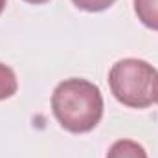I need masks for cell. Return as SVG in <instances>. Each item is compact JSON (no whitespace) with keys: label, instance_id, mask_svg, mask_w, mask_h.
I'll use <instances>...</instances> for the list:
<instances>
[{"label":"cell","instance_id":"cell-5","mask_svg":"<svg viewBox=\"0 0 158 158\" xmlns=\"http://www.w3.org/2000/svg\"><path fill=\"white\" fill-rule=\"evenodd\" d=\"M17 88H19V81L13 68L0 63V101L13 98L17 94Z\"/></svg>","mask_w":158,"mask_h":158},{"label":"cell","instance_id":"cell-9","mask_svg":"<svg viewBox=\"0 0 158 158\" xmlns=\"http://www.w3.org/2000/svg\"><path fill=\"white\" fill-rule=\"evenodd\" d=\"M156 103H158V98H156Z\"/></svg>","mask_w":158,"mask_h":158},{"label":"cell","instance_id":"cell-4","mask_svg":"<svg viewBox=\"0 0 158 158\" xmlns=\"http://www.w3.org/2000/svg\"><path fill=\"white\" fill-rule=\"evenodd\" d=\"M134 13L145 28L158 31V0H134Z\"/></svg>","mask_w":158,"mask_h":158},{"label":"cell","instance_id":"cell-1","mask_svg":"<svg viewBox=\"0 0 158 158\" xmlns=\"http://www.w3.org/2000/svg\"><path fill=\"white\" fill-rule=\"evenodd\" d=\"M52 112L64 131L74 134L90 132L103 118L101 90L88 79H64L52 94Z\"/></svg>","mask_w":158,"mask_h":158},{"label":"cell","instance_id":"cell-3","mask_svg":"<svg viewBox=\"0 0 158 158\" xmlns=\"http://www.w3.org/2000/svg\"><path fill=\"white\" fill-rule=\"evenodd\" d=\"M107 158H149V156H147V151L143 149L142 143H138L134 140H129V138H123V140H118L110 145Z\"/></svg>","mask_w":158,"mask_h":158},{"label":"cell","instance_id":"cell-2","mask_svg":"<svg viewBox=\"0 0 158 158\" xmlns=\"http://www.w3.org/2000/svg\"><path fill=\"white\" fill-rule=\"evenodd\" d=\"M110 92L121 105L147 109L158 98V72L143 59H119L109 72Z\"/></svg>","mask_w":158,"mask_h":158},{"label":"cell","instance_id":"cell-8","mask_svg":"<svg viewBox=\"0 0 158 158\" xmlns=\"http://www.w3.org/2000/svg\"><path fill=\"white\" fill-rule=\"evenodd\" d=\"M6 2H7V0H0V15H2V11H4V7H6Z\"/></svg>","mask_w":158,"mask_h":158},{"label":"cell","instance_id":"cell-6","mask_svg":"<svg viewBox=\"0 0 158 158\" xmlns=\"http://www.w3.org/2000/svg\"><path fill=\"white\" fill-rule=\"evenodd\" d=\"M74 6L83 9V11H88V13H99V11H105L109 9L116 0H72Z\"/></svg>","mask_w":158,"mask_h":158},{"label":"cell","instance_id":"cell-7","mask_svg":"<svg viewBox=\"0 0 158 158\" xmlns=\"http://www.w3.org/2000/svg\"><path fill=\"white\" fill-rule=\"evenodd\" d=\"M24 2L33 4V6H39V4H46V2H50V0H24Z\"/></svg>","mask_w":158,"mask_h":158}]
</instances>
